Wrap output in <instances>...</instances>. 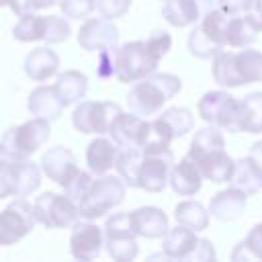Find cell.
<instances>
[{
	"mask_svg": "<svg viewBox=\"0 0 262 262\" xmlns=\"http://www.w3.org/2000/svg\"><path fill=\"white\" fill-rule=\"evenodd\" d=\"M180 88L182 82L174 74H149L131 86L127 94L129 111L139 117L156 115L162 111L164 102H168L180 92Z\"/></svg>",
	"mask_w": 262,
	"mask_h": 262,
	"instance_id": "cell-1",
	"label": "cell"
},
{
	"mask_svg": "<svg viewBox=\"0 0 262 262\" xmlns=\"http://www.w3.org/2000/svg\"><path fill=\"white\" fill-rule=\"evenodd\" d=\"M213 78L219 86L237 88L242 84L262 82V53L256 49L221 51L213 57Z\"/></svg>",
	"mask_w": 262,
	"mask_h": 262,
	"instance_id": "cell-2",
	"label": "cell"
},
{
	"mask_svg": "<svg viewBox=\"0 0 262 262\" xmlns=\"http://www.w3.org/2000/svg\"><path fill=\"white\" fill-rule=\"evenodd\" d=\"M231 14L223 8H211L188 35V49L194 57L213 59L227 45V25Z\"/></svg>",
	"mask_w": 262,
	"mask_h": 262,
	"instance_id": "cell-3",
	"label": "cell"
},
{
	"mask_svg": "<svg viewBox=\"0 0 262 262\" xmlns=\"http://www.w3.org/2000/svg\"><path fill=\"white\" fill-rule=\"evenodd\" d=\"M49 121L35 117L20 125L8 127L2 137L0 145L6 160H27L31 158L47 139H49Z\"/></svg>",
	"mask_w": 262,
	"mask_h": 262,
	"instance_id": "cell-4",
	"label": "cell"
},
{
	"mask_svg": "<svg viewBox=\"0 0 262 262\" xmlns=\"http://www.w3.org/2000/svg\"><path fill=\"white\" fill-rule=\"evenodd\" d=\"M125 188L127 184L123 182L121 176H100L90 182L86 194L78 201L80 217L92 221L102 215H106L111 209L119 207L125 201Z\"/></svg>",
	"mask_w": 262,
	"mask_h": 262,
	"instance_id": "cell-5",
	"label": "cell"
},
{
	"mask_svg": "<svg viewBox=\"0 0 262 262\" xmlns=\"http://www.w3.org/2000/svg\"><path fill=\"white\" fill-rule=\"evenodd\" d=\"M72 29L66 18L61 16H37L35 12L25 14L12 27V37L23 43L31 41H45L49 45L63 43L70 37Z\"/></svg>",
	"mask_w": 262,
	"mask_h": 262,
	"instance_id": "cell-6",
	"label": "cell"
},
{
	"mask_svg": "<svg viewBox=\"0 0 262 262\" xmlns=\"http://www.w3.org/2000/svg\"><path fill=\"white\" fill-rule=\"evenodd\" d=\"M33 213L37 223L49 229H66L74 227L80 217L78 203L72 201L68 194L57 192H43L33 203Z\"/></svg>",
	"mask_w": 262,
	"mask_h": 262,
	"instance_id": "cell-7",
	"label": "cell"
},
{
	"mask_svg": "<svg viewBox=\"0 0 262 262\" xmlns=\"http://www.w3.org/2000/svg\"><path fill=\"white\" fill-rule=\"evenodd\" d=\"M158 57L149 51L145 41H129L119 49L117 57V80L123 84L137 82L158 68Z\"/></svg>",
	"mask_w": 262,
	"mask_h": 262,
	"instance_id": "cell-8",
	"label": "cell"
},
{
	"mask_svg": "<svg viewBox=\"0 0 262 262\" xmlns=\"http://www.w3.org/2000/svg\"><path fill=\"white\" fill-rule=\"evenodd\" d=\"M135 231L129 223V213H115L104 223V246L111 258L129 262L139 254Z\"/></svg>",
	"mask_w": 262,
	"mask_h": 262,
	"instance_id": "cell-9",
	"label": "cell"
},
{
	"mask_svg": "<svg viewBox=\"0 0 262 262\" xmlns=\"http://www.w3.org/2000/svg\"><path fill=\"white\" fill-rule=\"evenodd\" d=\"M37 219L33 205L27 199L12 201L4 211H0V246H12L20 242L35 227Z\"/></svg>",
	"mask_w": 262,
	"mask_h": 262,
	"instance_id": "cell-10",
	"label": "cell"
},
{
	"mask_svg": "<svg viewBox=\"0 0 262 262\" xmlns=\"http://www.w3.org/2000/svg\"><path fill=\"white\" fill-rule=\"evenodd\" d=\"M121 113V106L117 102L108 100H86L76 106L72 115V123L80 133H108L111 123Z\"/></svg>",
	"mask_w": 262,
	"mask_h": 262,
	"instance_id": "cell-11",
	"label": "cell"
},
{
	"mask_svg": "<svg viewBox=\"0 0 262 262\" xmlns=\"http://www.w3.org/2000/svg\"><path fill=\"white\" fill-rule=\"evenodd\" d=\"M174 166V156L168 149L143 154L141 166H139V188L147 192H160L170 182V170Z\"/></svg>",
	"mask_w": 262,
	"mask_h": 262,
	"instance_id": "cell-12",
	"label": "cell"
},
{
	"mask_svg": "<svg viewBox=\"0 0 262 262\" xmlns=\"http://www.w3.org/2000/svg\"><path fill=\"white\" fill-rule=\"evenodd\" d=\"M2 172L10 186V196H29L33 194L41 184V168L27 160H6L2 166Z\"/></svg>",
	"mask_w": 262,
	"mask_h": 262,
	"instance_id": "cell-13",
	"label": "cell"
},
{
	"mask_svg": "<svg viewBox=\"0 0 262 262\" xmlns=\"http://www.w3.org/2000/svg\"><path fill=\"white\" fill-rule=\"evenodd\" d=\"M147 121L135 113H119L111 123V137L119 149H141Z\"/></svg>",
	"mask_w": 262,
	"mask_h": 262,
	"instance_id": "cell-14",
	"label": "cell"
},
{
	"mask_svg": "<svg viewBox=\"0 0 262 262\" xmlns=\"http://www.w3.org/2000/svg\"><path fill=\"white\" fill-rule=\"evenodd\" d=\"M104 246V233L94 223H76L70 235V252L78 260H94Z\"/></svg>",
	"mask_w": 262,
	"mask_h": 262,
	"instance_id": "cell-15",
	"label": "cell"
},
{
	"mask_svg": "<svg viewBox=\"0 0 262 262\" xmlns=\"http://www.w3.org/2000/svg\"><path fill=\"white\" fill-rule=\"evenodd\" d=\"M119 31L111 23V18H90L78 31V43L86 51H100L104 47L117 45Z\"/></svg>",
	"mask_w": 262,
	"mask_h": 262,
	"instance_id": "cell-16",
	"label": "cell"
},
{
	"mask_svg": "<svg viewBox=\"0 0 262 262\" xmlns=\"http://www.w3.org/2000/svg\"><path fill=\"white\" fill-rule=\"evenodd\" d=\"M41 170L49 180H53L55 184H59L63 188L80 168L76 166V158L68 147L55 145L43 154Z\"/></svg>",
	"mask_w": 262,
	"mask_h": 262,
	"instance_id": "cell-17",
	"label": "cell"
},
{
	"mask_svg": "<svg viewBox=\"0 0 262 262\" xmlns=\"http://www.w3.org/2000/svg\"><path fill=\"white\" fill-rule=\"evenodd\" d=\"M213 4L215 0H164L162 14L172 27H188L199 23Z\"/></svg>",
	"mask_w": 262,
	"mask_h": 262,
	"instance_id": "cell-18",
	"label": "cell"
},
{
	"mask_svg": "<svg viewBox=\"0 0 262 262\" xmlns=\"http://www.w3.org/2000/svg\"><path fill=\"white\" fill-rule=\"evenodd\" d=\"M129 223H131V229L135 231V235L147 237V239L164 237V233L170 229L166 213L158 207H139V209L131 211Z\"/></svg>",
	"mask_w": 262,
	"mask_h": 262,
	"instance_id": "cell-19",
	"label": "cell"
},
{
	"mask_svg": "<svg viewBox=\"0 0 262 262\" xmlns=\"http://www.w3.org/2000/svg\"><path fill=\"white\" fill-rule=\"evenodd\" d=\"M203 184V172L199 164L192 158H182L178 164L172 166L170 170V186L176 194L180 196H192L201 190Z\"/></svg>",
	"mask_w": 262,
	"mask_h": 262,
	"instance_id": "cell-20",
	"label": "cell"
},
{
	"mask_svg": "<svg viewBox=\"0 0 262 262\" xmlns=\"http://www.w3.org/2000/svg\"><path fill=\"white\" fill-rule=\"evenodd\" d=\"M246 203H248V194L242 188L231 186L227 190L217 192L209 201V213L219 221H235L242 217Z\"/></svg>",
	"mask_w": 262,
	"mask_h": 262,
	"instance_id": "cell-21",
	"label": "cell"
},
{
	"mask_svg": "<svg viewBox=\"0 0 262 262\" xmlns=\"http://www.w3.org/2000/svg\"><path fill=\"white\" fill-rule=\"evenodd\" d=\"M199 242V235L194 229L186 225H178L174 229H168L162 237V254L170 260H188L194 246Z\"/></svg>",
	"mask_w": 262,
	"mask_h": 262,
	"instance_id": "cell-22",
	"label": "cell"
},
{
	"mask_svg": "<svg viewBox=\"0 0 262 262\" xmlns=\"http://www.w3.org/2000/svg\"><path fill=\"white\" fill-rule=\"evenodd\" d=\"M31 115L47 119V121H55L61 117L66 104L61 102L55 86H37L31 94H29V102H27Z\"/></svg>",
	"mask_w": 262,
	"mask_h": 262,
	"instance_id": "cell-23",
	"label": "cell"
},
{
	"mask_svg": "<svg viewBox=\"0 0 262 262\" xmlns=\"http://www.w3.org/2000/svg\"><path fill=\"white\" fill-rule=\"evenodd\" d=\"M25 74L35 82H45L59 70V55L49 47L33 49L25 57Z\"/></svg>",
	"mask_w": 262,
	"mask_h": 262,
	"instance_id": "cell-24",
	"label": "cell"
},
{
	"mask_svg": "<svg viewBox=\"0 0 262 262\" xmlns=\"http://www.w3.org/2000/svg\"><path fill=\"white\" fill-rule=\"evenodd\" d=\"M117 154H119V147L115 145V141H111L106 137H96L94 141H90V145L86 149L88 170L96 176L106 174L111 168H115Z\"/></svg>",
	"mask_w": 262,
	"mask_h": 262,
	"instance_id": "cell-25",
	"label": "cell"
},
{
	"mask_svg": "<svg viewBox=\"0 0 262 262\" xmlns=\"http://www.w3.org/2000/svg\"><path fill=\"white\" fill-rule=\"evenodd\" d=\"M203 172V178L211 182H229L233 176L235 162L225 154V149H217L209 156H203L201 160H194Z\"/></svg>",
	"mask_w": 262,
	"mask_h": 262,
	"instance_id": "cell-26",
	"label": "cell"
},
{
	"mask_svg": "<svg viewBox=\"0 0 262 262\" xmlns=\"http://www.w3.org/2000/svg\"><path fill=\"white\" fill-rule=\"evenodd\" d=\"M61 102L66 106L70 104H76L80 102L84 96H86V90H88V78L78 72V70H68V72H61L57 76V82L53 84Z\"/></svg>",
	"mask_w": 262,
	"mask_h": 262,
	"instance_id": "cell-27",
	"label": "cell"
},
{
	"mask_svg": "<svg viewBox=\"0 0 262 262\" xmlns=\"http://www.w3.org/2000/svg\"><path fill=\"white\" fill-rule=\"evenodd\" d=\"M258 33H260V29L246 12L231 14L229 25H227V45L229 47H248L256 41Z\"/></svg>",
	"mask_w": 262,
	"mask_h": 262,
	"instance_id": "cell-28",
	"label": "cell"
},
{
	"mask_svg": "<svg viewBox=\"0 0 262 262\" xmlns=\"http://www.w3.org/2000/svg\"><path fill=\"white\" fill-rule=\"evenodd\" d=\"M225 147V139L219 131V127L215 125H209V127H203V129H196L192 141H190V149H188V158L192 160H201L203 156H209L217 149H223Z\"/></svg>",
	"mask_w": 262,
	"mask_h": 262,
	"instance_id": "cell-29",
	"label": "cell"
},
{
	"mask_svg": "<svg viewBox=\"0 0 262 262\" xmlns=\"http://www.w3.org/2000/svg\"><path fill=\"white\" fill-rule=\"evenodd\" d=\"M229 182L233 186L242 188L246 194H254L262 188V170L250 158H242V160L235 162L233 176H231Z\"/></svg>",
	"mask_w": 262,
	"mask_h": 262,
	"instance_id": "cell-30",
	"label": "cell"
},
{
	"mask_svg": "<svg viewBox=\"0 0 262 262\" xmlns=\"http://www.w3.org/2000/svg\"><path fill=\"white\" fill-rule=\"evenodd\" d=\"M143 160V151L141 149H119L117 154V162L115 168L119 172V176L123 178V182L131 188H139V166Z\"/></svg>",
	"mask_w": 262,
	"mask_h": 262,
	"instance_id": "cell-31",
	"label": "cell"
},
{
	"mask_svg": "<svg viewBox=\"0 0 262 262\" xmlns=\"http://www.w3.org/2000/svg\"><path fill=\"white\" fill-rule=\"evenodd\" d=\"M174 217L178 225H186L194 231H203L209 225V211L199 201H182L176 205Z\"/></svg>",
	"mask_w": 262,
	"mask_h": 262,
	"instance_id": "cell-32",
	"label": "cell"
},
{
	"mask_svg": "<svg viewBox=\"0 0 262 262\" xmlns=\"http://www.w3.org/2000/svg\"><path fill=\"white\" fill-rule=\"evenodd\" d=\"M242 131L262 133V92H250L242 100Z\"/></svg>",
	"mask_w": 262,
	"mask_h": 262,
	"instance_id": "cell-33",
	"label": "cell"
},
{
	"mask_svg": "<svg viewBox=\"0 0 262 262\" xmlns=\"http://www.w3.org/2000/svg\"><path fill=\"white\" fill-rule=\"evenodd\" d=\"M160 117L168 123V127H170V131H172L174 139H176V137H182V135H186V133H190V131L194 129V117H192V113H190L188 108H184V106H172V108L164 111Z\"/></svg>",
	"mask_w": 262,
	"mask_h": 262,
	"instance_id": "cell-34",
	"label": "cell"
},
{
	"mask_svg": "<svg viewBox=\"0 0 262 262\" xmlns=\"http://www.w3.org/2000/svg\"><path fill=\"white\" fill-rule=\"evenodd\" d=\"M227 98H229V94L223 92V90H211V92H207V94L199 100V106H196L201 119H203L205 123L217 127L219 113H221V108H223V104H225Z\"/></svg>",
	"mask_w": 262,
	"mask_h": 262,
	"instance_id": "cell-35",
	"label": "cell"
},
{
	"mask_svg": "<svg viewBox=\"0 0 262 262\" xmlns=\"http://www.w3.org/2000/svg\"><path fill=\"white\" fill-rule=\"evenodd\" d=\"M233 260H262V223L254 225L248 237L233 250Z\"/></svg>",
	"mask_w": 262,
	"mask_h": 262,
	"instance_id": "cell-36",
	"label": "cell"
},
{
	"mask_svg": "<svg viewBox=\"0 0 262 262\" xmlns=\"http://www.w3.org/2000/svg\"><path fill=\"white\" fill-rule=\"evenodd\" d=\"M217 127L225 129L229 133H239L242 131V100H235L233 96H229L219 113L217 119Z\"/></svg>",
	"mask_w": 262,
	"mask_h": 262,
	"instance_id": "cell-37",
	"label": "cell"
},
{
	"mask_svg": "<svg viewBox=\"0 0 262 262\" xmlns=\"http://www.w3.org/2000/svg\"><path fill=\"white\" fill-rule=\"evenodd\" d=\"M117 57H119L117 45H111V47L100 49V53H98V66H96V76L102 78V80L117 76Z\"/></svg>",
	"mask_w": 262,
	"mask_h": 262,
	"instance_id": "cell-38",
	"label": "cell"
},
{
	"mask_svg": "<svg viewBox=\"0 0 262 262\" xmlns=\"http://www.w3.org/2000/svg\"><path fill=\"white\" fill-rule=\"evenodd\" d=\"M59 8L68 18H86L96 8V0H59Z\"/></svg>",
	"mask_w": 262,
	"mask_h": 262,
	"instance_id": "cell-39",
	"label": "cell"
},
{
	"mask_svg": "<svg viewBox=\"0 0 262 262\" xmlns=\"http://www.w3.org/2000/svg\"><path fill=\"white\" fill-rule=\"evenodd\" d=\"M90 182H92L90 174H88V172H84V170H78V172L72 176V180L63 186V190H66V194H68L72 201H76V203H78V201L86 194V190H88Z\"/></svg>",
	"mask_w": 262,
	"mask_h": 262,
	"instance_id": "cell-40",
	"label": "cell"
},
{
	"mask_svg": "<svg viewBox=\"0 0 262 262\" xmlns=\"http://www.w3.org/2000/svg\"><path fill=\"white\" fill-rule=\"evenodd\" d=\"M131 8V0H96V10L104 18H121Z\"/></svg>",
	"mask_w": 262,
	"mask_h": 262,
	"instance_id": "cell-41",
	"label": "cell"
},
{
	"mask_svg": "<svg viewBox=\"0 0 262 262\" xmlns=\"http://www.w3.org/2000/svg\"><path fill=\"white\" fill-rule=\"evenodd\" d=\"M145 45L149 47V51H151L158 59H162V57L170 51V47H172V37H170V33H166V31H154V33L147 37Z\"/></svg>",
	"mask_w": 262,
	"mask_h": 262,
	"instance_id": "cell-42",
	"label": "cell"
},
{
	"mask_svg": "<svg viewBox=\"0 0 262 262\" xmlns=\"http://www.w3.org/2000/svg\"><path fill=\"white\" fill-rule=\"evenodd\" d=\"M57 0H8V6L14 14L18 16H25V14H31V12H37V10H43V8H49L53 6Z\"/></svg>",
	"mask_w": 262,
	"mask_h": 262,
	"instance_id": "cell-43",
	"label": "cell"
},
{
	"mask_svg": "<svg viewBox=\"0 0 262 262\" xmlns=\"http://www.w3.org/2000/svg\"><path fill=\"white\" fill-rule=\"evenodd\" d=\"M215 258H217L215 248H213V244H211L209 239H205V237H199V242H196L192 254L188 256V260H196V262H207V260H215Z\"/></svg>",
	"mask_w": 262,
	"mask_h": 262,
	"instance_id": "cell-44",
	"label": "cell"
},
{
	"mask_svg": "<svg viewBox=\"0 0 262 262\" xmlns=\"http://www.w3.org/2000/svg\"><path fill=\"white\" fill-rule=\"evenodd\" d=\"M217 4H219V8H223L229 14H239V12L248 10L250 0H217Z\"/></svg>",
	"mask_w": 262,
	"mask_h": 262,
	"instance_id": "cell-45",
	"label": "cell"
},
{
	"mask_svg": "<svg viewBox=\"0 0 262 262\" xmlns=\"http://www.w3.org/2000/svg\"><path fill=\"white\" fill-rule=\"evenodd\" d=\"M246 14L256 23V27L262 31V0H250V6Z\"/></svg>",
	"mask_w": 262,
	"mask_h": 262,
	"instance_id": "cell-46",
	"label": "cell"
},
{
	"mask_svg": "<svg viewBox=\"0 0 262 262\" xmlns=\"http://www.w3.org/2000/svg\"><path fill=\"white\" fill-rule=\"evenodd\" d=\"M248 158L262 170V141H256L254 145H252V149H250V154H248Z\"/></svg>",
	"mask_w": 262,
	"mask_h": 262,
	"instance_id": "cell-47",
	"label": "cell"
},
{
	"mask_svg": "<svg viewBox=\"0 0 262 262\" xmlns=\"http://www.w3.org/2000/svg\"><path fill=\"white\" fill-rule=\"evenodd\" d=\"M4 162H6V156H4V151H2V145H0V168L4 166Z\"/></svg>",
	"mask_w": 262,
	"mask_h": 262,
	"instance_id": "cell-48",
	"label": "cell"
},
{
	"mask_svg": "<svg viewBox=\"0 0 262 262\" xmlns=\"http://www.w3.org/2000/svg\"><path fill=\"white\" fill-rule=\"evenodd\" d=\"M0 6H8V0H0Z\"/></svg>",
	"mask_w": 262,
	"mask_h": 262,
	"instance_id": "cell-49",
	"label": "cell"
},
{
	"mask_svg": "<svg viewBox=\"0 0 262 262\" xmlns=\"http://www.w3.org/2000/svg\"><path fill=\"white\" fill-rule=\"evenodd\" d=\"M215 2H217V0H215Z\"/></svg>",
	"mask_w": 262,
	"mask_h": 262,
	"instance_id": "cell-50",
	"label": "cell"
}]
</instances>
